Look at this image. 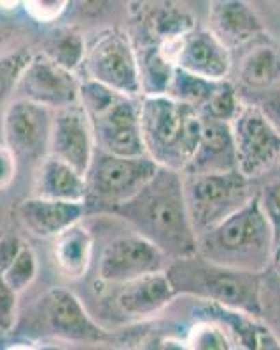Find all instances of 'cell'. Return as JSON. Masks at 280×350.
Here are the masks:
<instances>
[{
  "label": "cell",
  "instance_id": "f35d334b",
  "mask_svg": "<svg viewBox=\"0 0 280 350\" xmlns=\"http://www.w3.org/2000/svg\"><path fill=\"white\" fill-rule=\"evenodd\" d=\"M270 270L277 275L280 279V240L275 243V249H273V259H272V268Z\"/></svg>",
  "mask_w": 280,
  "mask_h": 350
},
{
  "label": "cell",
  "instance_id": "ba28073f",
  "mask_svg": "<svg viewBox=\"0 0 280 350\" xmlns=\"http://www.w3.org/2000/svg\"><path fill=\"white\" fill-rule=\"evenodd\" d=\"M236 170L254 180L280 161V133L256 105L244 104L232 121Z\"/></svg>",
  "mask_w": 280,
  "mask_h": 350
},
{
  "label": "cell",
  "instance_id": "ffe728a7",
  "mask_svg": "<svg viewBox=\"0 0 280 350\" xmlns=\"http://www.w3.org/2000/svg\"><path fill=\"white\" fill-rule=\"evenodd\" d=\"M236 92L249 104L280 81V53L270 44H256L238 67Z\"/></svg>",
  "mask_w": 280,
  "mask_h": 350
},
{
  "label": "cell",
  "instance_id": "8d00e7d4",
  "mask_svg": "<svg viewBox=\"0 0 280 350\" xmlns=\"http://www.w3.org/2000/svg\"><path fill=\"white\" fill-rule=\"evenodd\" d=\"M254 350H280V342L264 326L257 327Z\"/></svg>",
  "mask_w": 280,
  "mask_h": 350
},
{
  "label": "cell",
  "instance_id": "d6986e66",
  "mask_svg": "<svg viewBox=\"0 0 280 350\" xmlns=\"http://www.w3.org/2000/svg\"><path fill=\"white\" fill-rule=\"evenodd\" d=\"M86 212V203H65L32 196L18 205V217L32 235L39 239L60 237L76 226Z\"/></svg>",
  "mask_w": 280,
  "mask_h": 350
},
{
  "label": "cell",
  "instance_id": "30bf717a",
  "mask_svg": "<svg viewBox=\"0 0 280 350\" xmlns=\"http://www.w3.org/2000/svg\"><path fill=\"white\" fill-rule=\"evenodd\" d=\"M170 259L135 231L116 237L102 249L98 258V279L111 286H123L142 277L165 273Z\"/></svg>",
  "mask_w": 280,
  "mask_h": 350
},
{
  "label": "cell",
  "instance_id": "9a60e30c",
  "mask_svg": "<svg viewBox=\"0 0 280 350\" xmlns=\"http://www.w3.org/2000/svg\"><path fill=\"white\" fill-rule=\"evenodd\" d=\"M92 123L79 104L55 111L49 139V156L86 175L95 156Z\"/></svg>",
  "mask_w": 280,
  "mask_h": 350
},
{
  "label": "cell",
  "instance_id": "e0dca14e",
  "mask_svg": "<svg viewBox=\"0 0 280 350\" xmlns=\"http://www.w3.org/2000/svg\"><path fill=\"white\" fill-rule=\"evenodd\" d=\"M208 30L228 51L254 42L264 33L254 9L240 0L212 2L208 8Z\"/></svg>",
  "mask_w": 280,
  "mask_h": 350
},
{
  "label": "cell",
  "instance_id": "3957f363",
  "mask_svg": "<svg viewBox=\"0 0 280 350\" xmlns=\"http://www.w3.org/2000/svg\"><path fill=\"white\" fill-rule=\"evenodd\" d=\"M165 275L176 295L195 296L224 310L260 319L261 275L219 267L198 254L172 261Z\"/></svg>",
  "mask_w": 280,
  "mask_h": 350
},
{
  "label": "cell",
  "instance_id": "d6a6232c",
  "mask_svg": "<svg viewBox=\"0 0 280 350\" xmlns=\"http://www.w3.org/2000/svg\"><path fill=\"white\" fill-rule=\"evenodd\" d=\"M249 104L256 105L280 133V81L275 86L270 88L268 92H264L263 95H260Z\"/></svg>",
  "mask_w": 280,
  "mask_h": 350
},
{
  "label": "cell",
  "instance_id": "8992f818",
  "mask_svg": "<svg viewBox=\"0 0 280 350\" xmlns=\"http://www.w3.org/2000/svg\"><path fill=\"white\" fill-rule=\"evenodd\" d=\"M158 170L160 167L149 156L121 158L96 149L92 165L86 172V203L92 200L112 214L139 195Z\"/></svg>",
  "mask_w": 280,
  "mask_h": 350
},
{
  "label": "cell",
  "instance_id": "7a4b0ae2",
  "mask_svg": "<svg viewBox=\"0 0 280 350\" xmlns=\"http://www.w3.org/2000/svg\"><path fill=\"white\" fill-rule=\"evenodd\" d=\"M273 239L257 198L196 239V254L232 270L263 275L272 268Z\"/></svg>",
  "mask_w": 280,
  "mask_h": 350
},
{
  "label": "cell",
  "instance_id": "60d3db41",
  "mask_svg": "<svg viewBox=\"0 0 280 350\" xmlns=\"http://www.w3.org/2000/svg\"><path fill=\"white\" fill-rule=\"evenodd\" d=\"M8 349H9V345L5 343V333H2V331H0V350H8Z\"/></svg>",
  "mask_w": 280,
  "mask_h": 350
},
{
  "label": "cell",
  "instance_id": "7402d4cb",
  "mask_svg": "<svg viewBox=\"0 0 280 350\" xmlns=\"http://www.w3.org/2000/svg\"><path fill=\"white\" fill-rule=\"evenodd\" d=\"M92 256V237L88 230L76 224L55 240V261L67 277L76 279L86 271Z\"/></svg>",
  "mask_w": 280,
  "mask_h": 350
},
{
  "label": "cell",
  "instance_id": "b9f144b4",
  "mask_svg": "<svg viewBox=\"0 0 280 350\" xmlns=\"http://www.w3.org/2000/svg\"><path fill=\"white\" fill-rule=\"evenodd\" d=\"M39 350H65L60 345H39Z\"/></svg>",
  "mask_w": 280,
  "mask_h": 350
},
{
  "label": "cell",
  "instance_id": "603a6c76",
  "mask_svg": "<svg viewBox=\"0 0 280 350\" xmlns=\"http://www.w3.org/2000/svg\"><path fill=\"white\" fill-rule=\"evenodd\" d=\"M217 83L219 81L201 79V77H196L193 74L173 67L172 77H170L165 96L176 100L182 105L196 109V111H201L208 102V98L212 96Z\"/></svg>",
  "mask_w": 280,
  "mask_h": 350
},
{
  "label": "cell",
  "instance_id": "5bb4252c",
  "mask_svg": "<svg viewBox=\"0 0 280 350\" xmlns=\"http://www.w3.org/2000/svg\"><path fill=\"white\" fill-rule=\"evenodd\" d=\"M44 333L56 340L74 343H105L112 338L107 327L98 324L72 291L55 287L42 303Z\"/></svg>",
  "mask_w": 280,
  "mask_h": 350
},
{
  "label": "cell",
  "instance_id": "f1b7e54d",
  "mask_svg": "<svg viewBox=\"0 0 280 350\" xmlns=\"http://www.w3.org/2000/svg\"><path fill=\"white\" fill-rule=\"evenodd\" d=\"M30 60H32V55L27 49L14 56H9L5 60H0V107L5 105L12 93H16L18 81Z\"/></svg>",
  "mask_w": 280,
  "mask_h": 350
},
{
  "label": "cell",
  "instance_id": "1f68e13d",
  "mask_svg": "<svg viewBox=\"0 0 280 350\" xmlns=\"http://www.w3.org/2000/svg\"><path fill=\"white\" fill-rule=\"evenodd\" d=\"M18 310V295L8 284L4 282L0 275V331L9 333L16 324Z\"/></svg>",
  "mask_w": 280,
  "mask_h": 350
},
{
  "label": "cell",
  "instance_id": "7c38bea8",
  "mask_svg": "<svg viewBox=\"0 0 280 350\" xmlns=\"http://www.w3.org/2000/svg\"><path fill=\"white\" fill-rule=\"evenodd\" d=\"M81 81L76 72L67 70L49 56H32L16 86L18 98L28 100L51 111L79 104Z\"/></svg>",
  "mask_w": 280,
  "mask_h": 350
},
{
  "label": "cell",
  "instance_id": "8fae6325",
  "mask_svg": "<svg viewBox=\"0 0 280 350\" xmlns=\"http://www.w3.org/2000/svg\"><path fill=\"white\" fill-rule=\"evenodd\" d=\"M139 100L116 95L104 111L88 118L98 151L121 158L148 156L140 133Z\"/></svg>",
  "mask_w": 280,
  "mask_h": 350
},
{
  "label": "cell",
  "instance_id": "4dcf8cb0",
  "mask_svg": "<svg viewBox=\"0 0 280 350\" xmlns=\"http://www.w3.org/2000/svg\"><path fill=\"white\" fill-rule=\"evenodd\" d=\"M25 37L27 32L18 21L0 14V60L25 51Z\"/></svg>",
  "mask_w": 280,
  "mask_h": 350
},
{
  "label": "cell",
  "instance_id": "9c48e42d",
  "mask_svg": "<svg viewBox=\"0 0 280 350\" xmlns=\"http://www.w3.org/2000/svg\"><path fill=\"white\" fill-rule=\"evenodd\" d=\"M55 111L16 98L5 107L2 120L4 146L18 163H33L49 156Z\"/></svg>",
  "mask_w": 280,
  "mask_h": 350
},
{
  "label": "cell",
  "instance_id": "ac0fdd59",
  "mask_svg": "<svg viewBox=\"0 0 280 350\" xmlns=\"http://www.w3.org/2000/svg\"><path fill=\"white\" fill-rule=\"evenodd\" d=\"M236 170L232 126L201 116V135L184 175L226 174Z\"/></svg>",
  "mask_w": 280,
  "mask_h": 350
},
{
  "label": "cell",
  "instance_id": "6da1fadb",
  "mask_svg": "<svg viewBox=\"0 0 280 350\" xmlns=\"http://www.w3.org/2000/svg\"><path fill=\"white\" fill-rule=\"evenodd\" d=\"M160 249L170 261L196 254V235L189 219L182 174L161 168L137 196L112 212Z\"/></svg>",
  "mask_w": 280,
  "mask_h": 350
},
{
  "label": "cell",
  "instance_id": "44dd1931",
  "mask_svg": "<svg viewBox=\"0 0 280 350\" xmlns=\"http://www.w3.org/2000/svg\"><path fill=\"white\" fill-rule=\"evenodd\" d=\"M33 196L65 203H86V175L79 174L60 159L48 156L40 163Z\"/></svg>",
  "mask_w": 280,
  "mask_h": 350
},
{
  "label": "cell",
  "instance_id": "484cf974",
  "mask_svg": "<svg viewBox=\"0 0 280 350\" xmlns=\"http://www.w3.org/2000/svg\"><path fill=\"white\" fill-rule=\"evenodd\" d=\"M260 306L264 327L280 342V279L272 270L261 275Z\"/></svg>",
  "mask_w": 280,
  "mask_h": 350
},
{
  "label": "cell",
  "instance_id": "f546056e",
  "mask_svg": "<svg viewBox=\"0 0 280 350\" xmlns=\"http://www.w3.org/2000/svg\"><path fill=\"white\" fill-rule=\"evenodd\" d=\"M257 205L263 212L268 226L272 228L275 243L280 240V179L263 184L256 193Z\"/></svg>",
  "mask_w": 280,
  "mask_h": 350
},
{
  "label": "cell",
  "instance_id": "5b68a950",
  "mask_svg": "<svg viewBox=\"0 0 280 350\" xmlns=\"http://www.w3.org/2000/svg\"><path fill=\"white\" fill-rule=\"evenodd\" d=\"M184 196L196 239L219 226L256 196L252 180L238 170L226 174L184 175Z\"/></svg>",
  "mask_w": 280,
  "mask_h": 350
},
{
  "label": "cell",
  "instance_id": "d590c367",
  "mask_svg": "<svg viewBox=\"0 0 280 350\" xmlns=\"http://www.w3.org/2000/svg\"><path fill=\"white\" fill-rule=\"evenodd\" d=\"M14 174H16V161L4 144H0V189L11 183Z\"/></svg>",
  "mask_w": 280,
  "mask_h": 350
},
{
  "label": "cell",
  "instance_id": "83f0119b",
  "mask_svg": "<svg viewBox=\"0 0 280 350\" xmlns=\"http://www.w3.org/2000/svg\"><path fill=\"white\" fill-rule=\"evenodd\" d=\"M0 275H2L4 282L8 284L16 295L23 293L37 277V258L36 254H33L32 249L28 245H25L23 249H21L20 254H18V258L12 261L11 267H9L4 273Z\"/></svg>",
  "mask_w": 280,
  "mask_h": 350
},
{
  "label": "cell",
  "instance_id": "836d02e7",
  "mask_svg": "<svg viewBox=\"0 0 280 350\" xmlns=\"http://www.w3.org/2000/svg\"><path fill=\"white\" fill-rule=\"evenodd\" d=\"M23 247L25 243L16 235H5L0 239V273H4L11 267Z\"/></svg>",
  "mask_w": 280,
  "mask_h": 350
},
{
  "label": "cell",
  "instance_id": "ab89813d",
  "mask_svg": "<svg viewBox=\"0 0 280 350\" xmlns=\"http://www.w3.org/2000/svg\"><path fill=\"white\" fill-rule=\"evenodd\" d=\"M8 350H39V347L28 345V343H18V345H9Z\"/></svg>",
  "mask_w": 280,
  "mask_h": 350
},
{
  "label": "cell",
  "instance_id": "d4e9b609",
  "mask_svg": "<svg viewBox=\"0 0 280 350\" xmlns=\"http://www.w3.org/2000/svg\"><path fill=\"white\" fill-rule=\"evenodd\" d=\"M242 105H244V102H242L240 95L236 92L235 84L228 79L219 81L216 90H214L212 96L208 98V102L201 109L200 114L204 118H208V120L232 124L236 114L240 112Z\"/></svg>",
  "mask_w": 280,
  "mask_h": 350
},
{
  "label": "cell",
  "instance_id": "e575fe53",
  "mask_svg": "<svg viewBox=\"0 0 280 350\" xmlns=\"http://www.w3.org/2000/svg\"><path fill=\"white\" fill-rule=\"evenodd\" d=\"M27 12L37 21H49L64 11L67 2H27Z\"/></svg>",
  "mask_w": 280,
  "mask_h": 350
},
{
  "label": "cell",
  "instance_id": "2e32d148",
  "mask_svg": "<svg viewBox=\"0 0 280 350\" xmlns=\"http://www.w3.org/2000/svg\"><path fill=\"white\" fill-rule=\"evenodd\" d=\"M116 287L117 291L114 295L112 306L126 323L154 317L176 298L172 284L168 282L165 273L148 275V277Z\"/></svg>",
  "mask_w": 280,
  "mask_h": 350
},
{
  "label": "cell",
  "instance_id": "4fadbf2b",
  "mask_svg": "<svg viewBox=\"0 0 280 350\" xmlns=\"http://www.w3.org/2000/svg\"><path fill=\"white\" fill-rule=\"evenodd\" d=\"M161 48L173 67L201 79L226 81L232 72L229 51L208 28H191Z\"/></svg>",
  "mask_w": 280,
  "mask_h": 350
},
{
  "label": "cell",
  "instance_id": "52a82bcc",
  "mask_svg": "<svg viewBox=\"0 0 280 350\" xmlns=\"http://www.w3.org/2000/svg\"><path fill=\"white\" fill-rule=\"evenodd\" d=\"M83 65L88 81L132 98L142 93L137 49L121 30H109L96 37L86 48Z\"/></svg>",
  "mask_w": 280,
  "mask_h": 350
},
{
  "label": "cell",
  "instance_id": "74e56055",
  "mask_svg": "<svg viewBox=\"0 0 280 350\" xmlns=\"http://www.w3.org/2000/svg\"><path fill=\"white\" fill-rule=\"evenodd\" d=\"M151 350H186L184 343L177 342V340L167 338L160 340V342H154V345L151 347Z\"/></svg>",
  "mask_w": 280,
  "mask_h": 350
},
{
  "label": "cell",
  "instance_id": "277c9868",
  "mask_svg": "<svg viewBox=\"0 0 280 350\" xmlns=\"http://www.w3.org/2000/svg\"><path fill=\"white\" fill-rule=\"evenodd\" d=\"M140 133L145 154L161 168L182 174L201 135V114L165 95L139 100Z\"/></svg>",
  "mask_w": 280,
  "mask_h": 350
},
{
  "label": "cell",
  "instance_id": "cb8c5ba5",
  "mask_svg": "<svg viewBox=\"0 0 280 350\" xmlns=\"http://www.w3.org/2000/svg\"><path fill=\"white\" fill-rule=\"evenodd\" d=\"M217 319L201 321L191 327L186 340V350H235L228 324L221 317L219 306L214 305Z\"/></svg>",
  "mask_w": 280,
  "mask_h": 350
},
{
  "label": "cell",
  "instance_id": "4316f807",
  "mask_svg": "<svg viewBox=\"0 0 280 350\" xmlns=\"http://www.w3.org/2000/svg\"><path fill=\"white\" fill-rule=\"evenodd\" d=\"M51 51L44 53L49 56L53 62L61 65L67 70H76L84 60V53H86V46H84L83 39L79 33L74 32H64L61 36L55 37L49 44Z\"/></svg>",
  "mask_w": 280,
  "mask_h": 350
}]
</instances>
